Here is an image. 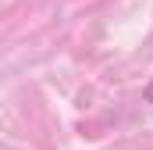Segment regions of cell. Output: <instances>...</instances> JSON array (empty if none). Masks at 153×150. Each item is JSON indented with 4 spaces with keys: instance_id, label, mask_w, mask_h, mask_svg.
<instances>
[{
    "instance_id": "cell-1",
    "label": "cell",
    "mask_w": 153,
    "mask_h": 150,
    "mask_svg": "<svg viewBox=\"0 0 153 150\" xmlns=\"http://www.w3.org/2000/svg\"><path fill=\"white\" fill-rule=\"evenodd\" d=\"M146 100L153 104V79H150V86H146Z\"/></svg>"
}]
</instances>
